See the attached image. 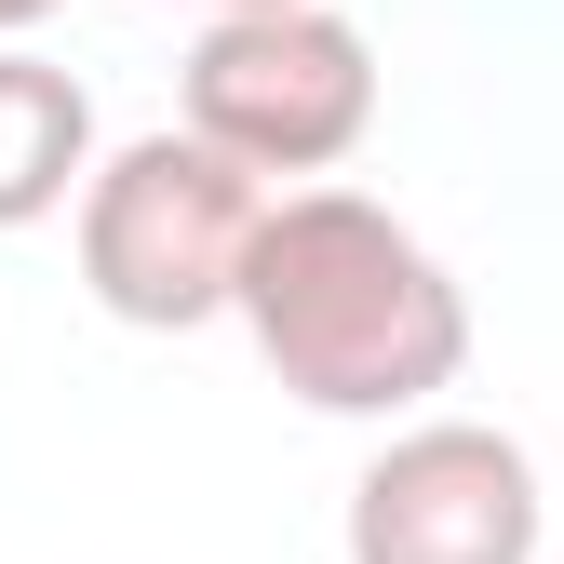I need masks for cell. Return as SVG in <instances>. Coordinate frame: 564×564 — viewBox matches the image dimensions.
<instances>
[{
  "label": "cell",
  "instance_id": "6da1fadb",
  "mask_svg": "<svg viewBox=\"0 0 564 564\" xmlns=\"http://www.w3.org/2000/svg\"><path fill=\"white\" fill-rule=\"evenodd\" d=\"M229 310L269 349V377L323 416H416L470 364L457 269L364 188H282L256 216V256H242Z\"/></svg>",
  "mask_w": 564,
  "mask_h": 564
},
{
  "label": "cell",
  "instance_id": "7a4b0ae2",
  "mask_svg": "<svg viewBox=\"0 0 564 564\" xmlns=\"http://www.w3.org/2000/svg\"><path fill=\"white\" fill-rule=\"evenodd\" d=\"M256 216H269V175L229 162L216 134H134L82 188V282H95L108 323L188 336V323H216L242 296Z\"/></svg>",
  "mask_w": 564,
  "mask_h": 564
},
{
  "label": "cell",
  "instance_id": "3957f363",
  "mask_svg": "<svg viewBox=\"0 0 564 564\" xmlns=\"http://www.w3.org/2000/svg\"><path fill=\"white\" fill-rule=\"evenodd\" d=\"M188 134H216L256 175H323L377 134V41L323 0H256L216 14L188 54Z\"/></svg>",
  "mask_w": 564,
  "mask_h": 564
},
{
  "label": "cell",
  "instance_id": "277c9868",
  "mask_svg": "<svg viewBox=\"0 0 564 564\" xmlns=\"http://www.w3.org/2000/svg\"><path fill=\"white\" fill-rule=\"evenodd\" d=\"M538 457L484 416H416L349 484V564H538Z\"/></svg>",
  "mask_w": 564,
  "mask_h": 564
},
{
  "label": "cell",
  "instance_id": "5b68a950",
  "mask_svg": "<svg viewBox=\"0 0 564 564\" xmlns=\"http://www.w3.org/2000/svg\"><path fill=\"white\" fill-rule=\"evenodd\" d=\"M67 188H95V95L0 41V229H41Z\"/></svg>",
  "mask_w": 564,
  "mask_h": 564
},
{
  "label": "cell",
  "instance_id": "8992f818",
  "mask_svg": "<svg viewBox=\"0 0 564 564\" xmlns=\"http://www.w3.org/2000/svg\"><path fill=\"white\" fill-rule=\"evenodd\" d=\"M41 14H54V0H0V41H14V28H41Z\"/></svg>",
  "mask_w": 564,
  "mask_h": 564
},
{
  "label": "cell",
  "instance_id": "52a82bcc",
  "mask_svg": "<svg viewBox=\"0 0 564 564\" xmlns=\"http://www.w3.org/2000/svg\"><path fill=\"white\" fill-rule=\"evenodd\" d=\"M202 14H256V0H202Z\"/></svg>",
  "mask_w": 564,
  "mask_h": 564
}]
</instances>
